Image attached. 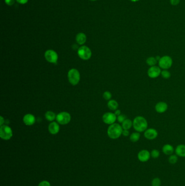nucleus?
<instances>
[{
    "label": "nucleus",
    "instance_id": "obj_15",
    "mask_svg": "<svg viewBox=\"0 0 185 186\" xmlns=\"http://www.w3.org/2000/svg\"><path fill=\"white\" fill-rule=\"evenodd\" d=\"M49 130L51 134H56L59 132L60 130V127L59 124L56 122H52L49 124Z\"/></svg>",
    "mask_w": 185,
    "mask_h": 186
},
{
    "label": "nucleus",
    "instance_id": "obj_23",
    "mask_svg": "<svg viewBox=\"0 0 185 186\" xmlns=\"http://www.w3.org/2000/svg\"><path fill=\"white\" fill-rule=\"evenodd\" d=\"M146 64L150 67L155 66L157 63H158V62L156 59L155 57H152V56L148 57L146 61Z\"/></svg>",
    "mask_w": 185,
    "mask_h": 186
},
{
    "label": "nucleus",
    "instance_id": "obj_25",
    "mask_svg": "<svg viewBox=\"0 0 185 186\" xmlns=\"http://www.w3.org/2000/svg\"><path fill=\"white\" fill-rule=\"evenodd\" d=\"M178 161V156L177 155H171L168 158V162L171 164L177 163Z\"/></svg>",
    "mask_w": 185,
    "mask_h": 186
},
{
    "label": "nucleus",
    "instance_id": "obj_1",
    "mask_svg": "<svg viewBox=\"0 0 185 186\" xmlns=\"http://www.w3.org/2000/svg\"><path fill=\"white\" fill-rule=\"evenodd\" d=\"M148 123L146 118L142 116H137L132 121V127L136 132L142 133L148 129Z\"/></svg>",
    "mask_w": 185,
    "mask_h": 186
},
{
    "label": "nucleus",
    "instance_id": "obj_31",
    "mask_svg": "<svg viewBox=\"0 0 185 186\" xmlns=\"http://www.w3.org/2000/svg\"><path fill=\"white\" fill-rule=\"evenodd\" d=\"M5 3L7 4L8 6H12L15 3V0H4Z\"/></svg>",
    "mask_w": 185,
    "mask_h": 186
},
{
    "label": "nucleus",
    "instance_id": "obj_24",
    "mask_svg": "<svg viewBox=\"0 0 185 186\" xmlns=\"http://www.w3.org/2000/svg\"><path fill=\"white\" fill-rule=\"evenodd\" d=\"M161 76L164 79H169L171 77V74L168 70H162L161 73Z\"/></svg>",
    "mask_w": 185,
    "mask_h": 186
},
{
    "label": "nucleus",
    "instance_id": "obj_16",
    "mask_svg": "<svg viewBox=\"0 0 185 186\" xmlns=\"http://www.w3.org/2000/svg\"><path fill=\"white\" fill-rule=\"evenodd\" d=\"M162 151L164 154L168 156H170L173 153V152L175 151V149L174 147L170 144H166L163 146L162 148Z\"/></svg>",
    "mask_w": 185,
    "mask_h": 186
},
{
    "label": "nucleus",
    "instance_id": "obj_6",
    "mask_svg": "<svg viewBox=\"0 0 185 186\" xmlns=\"http://www.w3.org/2000/svg\"><path fill=\"white\" fill-rule=\"evenodd\" d=\"M78 55L83 60H88L91 57L92 52L87 46H82L78 49Z\"/></svg>",
    "mask_w": 185,
    "mask_h": 186
},
{
    "label": "nucleus",
    "instance_id": "obj_7",
    "mask_svg": "<svg viewBox=\"0 0 185 186\" xmlns=\"http://www.w3.org/2000/svg\"><path fill=\"white\" fill-rule=\"evenodd\" d=\"M71 119V115L68 112H63L58 114L56 117L57 122L61 125H66L68 124Z\"/></svg>",
    "mask_w": 185,
    "mask_h": 186
},
{
    "label": "nucleus",
    "instance_id": "obj_11",
    "mask_svg": "<svg viewBox=\"0 0 185 186\" xmlns=\"http://www.w3.org/2000/svg\"><path fill=\"white\" fill-rule=\"evenodd\" d=\"M143 133L144 138H146L148 140H150V141L155 139L159 135L158 131L152 127L148 128Z\"/></svg>",
    "mask_w": 185,
    "mask_h": 186
},
{
    "label": "nucleus",
    "instance_id": "obj_17",
    "mask_svg": "<svg viewBox=\"0 0 185 186\" xmlns=\"http://www.w3.org/2000/svg\"><path fill=\"white\" fill-rule=\"evenodd\" d=\"M175 154L180 157H185V145L179 144L175 149Z\"/></svg>",
    "mask_w": 185,
    "mask_h": 186
},
{
    "label": "nucleus",
    "instance_id": "obj_18",
    "mask_svg": "<svg viewBox=\"0 0 185 186\" xmlns=\"http://www.w3.org/2000/svg\"><path fill=\"white\" fill-rule=\"evenodd\" d=\"M76 42L79 45H83L87 41V36L83 33H79L76 35Z\"/></svg>",
    "mask_w": 185,
    "mask_h": 186
},
{
    "label": "nucleus",
    "instance_id": "obj_3",
    "mask_svg": "<svg viewBox=\"0 0 185 186\" xmlns=\"http://www.w3.org/2000/svg\"><path fill=\"white\" fill-rule=\"evenodd\" d=\"M68 80L72 86H76L79 82L80 75L79 71L76 69H72L68 72Z\"/></svg>",
    "mask_w": 185,
    "mask_h": 186
},
{
    "label": "nucleus",
    "instance_id": "obj_2",
    "mask_svg": "<svg viewBox=\"0 0 185 186\" xmlns=\"http://www.w3.org/2000/svg\"><path fill=\"white\" fill-rule=\"evenodd\" d=\"M123 130V129L121 125L117 123H114L109 126L107 131V133L111 139H116L122 135Z\"/></svg>",
    "mask_w": 185,
    "mask_h": 186
},
{
    "label": "nucleus",
    "instance_id": "obj_22",
    "mask_svg": "<svg viewBox=\"0 0 185 186\" xmlns=\"http://www.w3.org/2000/svg\"><path fill=\"white\" fill-rule=\"evenodd\" d=\"M56 117L57 116L56 114L52 111H48L46 113V119L49 122H53L55 119H56Z\"/></svg>",
    "mask_w": 185,
    "mask_h": 186
},
{
    "label": "nucleus",
    "instance_id": "obj_20",
    "mask_svg": "<svg viewBox=\"0 0 185 186\" xmlns=\"http://www.w3.org/2000/svg\"><path fill=\"white\" fill-rule=\"evenodd\" d=\"M108 107L110 110H117L118 107V103L117 101L115 100H110L108 103Z\"/></svg>",
    "mask_w": 185,
    "mask_h": 186
},
{
    "label": "nucleus",
    "instance_id": "obj_12",
    "mask_svg": "<svg viewBox=\"0 0 185 186\" xmlns=\"http://www.w3.org/2000/svg\"><path fill=\"white\" fill-rule=\"evenodd\" d=\"M151 157V152L146 149L141 150L137 154L138 159L140 162L143 163L148 162L149 160H150Z\"/></svg>",
    "mask_w": 185,
    "mask_h": 186
},
{
    "label": "nucleus",
    "instance_id": "obj_26",
    "mask_svg": "<svg viewBox=\"0 0 185 186\" xmlns=\"http://www.w3.org/2000/svg\"><path fill=\"white\" fill-rule=\"evenodd\" d=\"M151 186H161V181L159 178H155L151 181Z\"/></svg>",
    "mask_w": 185,
    "mask_h": 186
},
{
    "label": "nucleus",
    "instance_id": "obj_10",
    "mask_svg": "<svg viewBox=\"0 0 185 186\" xmlns=\"http://www.w3.org/2000/svg\"><path fill=\"white\" fill-rule=\"evenodd\" d=\"M102 119L103 122L106 123V124L110 125L115 123V122L117 120V116L115 113L111 112H108L103 115Z\"/></svg>",
    "mask_w": 185,
    "mask_h": 186
},
{
    "label": "nucleus",
    "instance_id": "obj_21",
    "mask_svg": "<svg viewBox=\"0 0 185 186\" xmlns=\"http://www.w3.org/2000/svg\"><path fill=\"white\" fill-rule=\"evenodd\" d=\"M140 137H141L140 133L135 132H133L130 135L129 139H130V141L132 143H136L140 140Z\"/></svg>",
    "mask_w": 185,
    "mask_h": 186
},
{
    "label": "nucleus",
    "instance_id": "obj_35",
    "mask_svg": "<svg viewBox=\"0 0 185 186\" xmlns=\"http://www.w3.org/2000/svg\"><path fill=\"white\" fill-rule=\"evenodd\" d=\"M115 114L118 117V115H121V110H118L117 109V110H115Z\"/></svg>",
    "mask_w": 185,
    "mask_h": 186
},
{
    "label": "nucleus",
    "instance_id": "obj_19",
    "mask_svg": "<svg viewBox=\"0 0 185 186\" xmlns=\"http://www.w3.org/2000/svg\"><path fill=\"white\" fill-rule=\"evenodd\" d=\"M122 127L123 129L129 130L132 127V121L130 119H126L122 123Z\"/></svg>",
    "mask_w": 185,
    "mask_h": 186
},
{
    "label": "nucleus",
    "instance_id": "obj_13",
    "mask_svg": "<svg viewBox=\"0 0 185 186\" xmlns=\"http://www.w3.org/2000/svg\"><path fill=\"white\" fill-rule=\"evenodd\" d=\"M168 105L166 103L163 101H160L157 103L155 106V110L158 113H163L168 110Z\"/></svg>",
    "mask_w": 185,
    "mask_h": 186
},
{
    "label": "nucleus",
    "instance_id": "obj_14",
    "mask_svg": "<svg viewBox=\"0 0 185 186\" xmlns=\"http://www.w3.org/2000/svg\"><path fill=\"white\" fill-rule=\"evenodd\" d=\"M23 121L26 125H33L35 122V118L33 114H27L23 118Z\"/></svg>",
    "mask_w": 185,
    "mask_h": 186
},
{
    "label": "nucleus",
    "instance_id": "obj_38",
    "mask_svg": "<svg viewBox=\"0 0 185 186\" xmlns=\"http://www.w3.org/2000/svg\"><path fill=\"white\" fill-rule=\"evenodd\" d=\"M130 1H132V2H136V1H139V0H130Z\"/></svg>",
    "mask_w": 185,
    "mask_h": 186
},
{
    "label": "nucleus",
    "instance_id": "obj_5",
    "mask_svg": "<svg viewBox=\"0 0 185 186\" xmlns=\"http://www.w3.org/2000/svg\"><path fill=\"white\" fill-rule=\"evenodd\" d=\"M13 136L11 128L7 125L1 126L0 128V137L4 140H9Z\"/></svg>",
    "mask_w": 185,
    "mask_h": 186
},
{
    "label": "nucleus",
    "instance_id": "obj_36",
    "mask_svg": "<svg viewBox=\"0 0 185 186\" xmlns=\"http://www.w3.org/2000/svg\"><path fill=\"white\" fill-rule=\"evenodd\" d=\"M1 119H0V120H1V122H0V125L1 126L4 125V118L2 117V116H1Z\"/></svg>",
    "mask_w": 185,
    "mask_h": 186
},
{
    "label": "nucleus",
    "instance_id": "obj_28",
    "mask_svg": "<svg viewBox=\"0 0 185 186\" xmlns=\"http://www.w3.org/2000/svg\"><path fill=\"white\" fill-rule=\"evenodd\" d=\"M103 97L104 98V99H106V100H110V99H111V97H112V94L110 91H105L103 93Z\"/></svg>",
    "mask_w": 185,
    "mask_h": 186
},
{
    "label": "nucleus",
    "instance_id": "obj_39",
    "mask_svg": "<svg viewBox=\"0 0 185 186\" xmlns=\"http://www.w3.org/2000/svg\"><path fill=\"white\" fill-rule=\"evenodd\" d=\"M90 1H97V0H90Z\"/></svg>",
    "mask_w": 185,
    "mask_h": 186
},
{
    "label": "nucleus",
    "instance_id": "obj_30",
    "mask_svg": "<svg viewBox=\"0 0 185 186\" xmlns=\"http://www.w3.org/2000/svg\"><path fill=\"white\" fill-rule=\"evenodd\" d=\"M38 186H51V184L47 181H42L39 183Z\"/></svg>",
    "mask_w": 185,
    "mask_h": 186
},
{
    "label": "nucleus",
    "instance_id": "obj_8",
    "mask_svg": "<svg viewBox=\"0 0 185 186\" xmlns=\"http://www.w3.org/2000/svg\"><path fill=\"white\" fill-rule=\"evenodd\" d=\"M45 57L46 61L51 63H56L58 59V54L53 50H47L45 53Z\"/></svg>",
    "mask_w": 185,
    "mask_h": 186
},
{
    "label": "nucleus",
    "instance_id": "obj_4",
    "mask_svg": "<svg viewBox=\"0 0 185 186\" xmlns=\"http://www.w3.org/2000/svg\"><path fill=\"white\" fill-rule=\"evenodd\" d=\"M173 59L170 56L165 55L161 57L158 62L159 66L162 70H168L170 69L173 65Z\"/></svg>",
    "mask_w": 185,
    "mask_h": 186
},
{
    "label": "nucleus",
    "instance_id": "obj_37",
    "mask_svg": "<svg viewBox=\"0 0 185 186\" xmlns=\"http://www.w3.org/2000/svg\"><path fill=\"white\" fill-rule=\"evenodd\" d=\"M155 58H156V60L158 61V62H159V60H160V59L161 58V57H160V56H156V57H155Z\"/></svg>",
    "mask_w": 185,
    "mask_h": 186
},
{
    "label": "nucleus",
    "instance_id": "obj_9",
    "mask_svg": "<svg viewBox=\"0 0 185 186\" xmlns=\"http://www.w3.org/2000/svg\"><path fill=\"white\" fill-rule=\"evenodd\" d=\"M161 69L159 66H153L149 67L147 71V75L151 79H156L161 76Z\"/></svg>",
    "mask_w": 185,
    "mask_h": 186
},
{
    "label": "nucleus",
    "instance_id": "obj_34",
    "mask_svg": "<svg viewBox=\"0 0 185 186\" xmlns=\"http://www.w3.org/2000/svg\"><path fill=\"white\" fill-rule=\"evenodd\" d=\"M19 4H27L28 1V0H16Z\"/></svg>",
    "mask_w": 185,
    "mask_h": 186
},
{
    "label": "nucleus",
    "instance_id": "obj_29",
    "mask_svg": "<svg viewBox=\"0 0 185 186\" xmlns=\"http://www.w3.org/2000/svg\"><path fill=\"white\" fill-rule=\"evenodd\" d=\"M127 119V117L125 115V114H121V115H118L117 117V120L118 122L120 123H122L123 122L125 121V120Z\"/></svg>",
    "mask_w": 185,
    "mask_h": 186
},
{
    "label": "nucleus",
    "instance_id": "obj_27",
    "mask_svg": "<svg viewBox=\"0 0 185 186\" xmlns=\"http://www.w3.org/2000/svg\"><path fill=\"white\" fill-rule=\"evenodd\" d=\"M160 155V151L157 149H153L151 152V157H152L153 158H154V159L159 158Z\"/></svg>",
    "mask_w": 185,
    "mask_h": 186
},
{
    "label": "nucleus",
    "instance_id": "obj_32",
    "mask_svg": "<svg viewBox=\"0 0 185 186\" xmlns=\"http://www.w3.org/2000/svg\"><path fill=\"white\" fill-rule=\"evenodd\" d=\"M122 135L123 136H125V137H128L130 135V133H129V130L123 129V132H122Z\"/></svg>",
    "mask_w": 185,
    "mask_h": 186
},
{
    "label": "nucleus",
    "instance_id": "obj_33",
    "mask_svg": "<svg viewBox=\"0 0 185 186\" xmlns=\"http://www.w3.org/2000/svg\"><path fill=\"white\" fill-rule=\"evenodd\" d=\"M180 2V0H170V4L172 5H177L179 4Z\"/></svg>",
    "mask_w": 185,
    "mask_h": 186
}]
</instances>
